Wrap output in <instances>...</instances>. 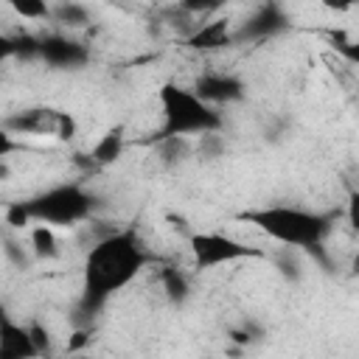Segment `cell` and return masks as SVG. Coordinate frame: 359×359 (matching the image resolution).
Wrapping results in <instances>:
<instances>
[{
    "mask_svg": "<svg viewBox=\"0 0 359 359\" xmlns=\"http://www.w3.org/2000/svg\"><path fill=\"white\" fill-rule=\"evenodd\" d=\"M151 261L154 255L143 247L135 227H115L109 236L93 241L81 264L79 311L87 320L95 317L107 300L123 292Z\"/></svg>",
    "mask_w": 359,
    "mask_h": 359,
    "instance_id": "1",
    "label": "cell"
},
{
    "mask_svg": "<svg viewBox=\"0 0 359 359\" xmlns=\"http://www.w3.org/2000/svg\"><path fill=\"white\" fill-rule=\"evenodd\" d=\"M236 222H244L272 241L283 244L286 250H317L334 230L337 213H323V210H309L300 205H264V208H250L236 216Z\"/></svg>",
    "mask_w": 359,
    "mask_h": 359,
    "instance_id": "2",
    "label": "cell"
},
{
    "mask_svg": "<svg viewBox=\"0 0 359 359\" xmlns=\"http://www.w3.org/2000/svg\"><path fill=\"white\" fill-rule=\"evenodd\" d=\"M157 107H160V129L157 140L165 137H202L210 132H222L224 118L216 107L205 104L191 87L165 81L157 87Z\"/></svg>",
    "mask_w": 359,
    "mask_h": 359,
    "instance_id": "3",
    "label": "cell"
},
{
    "mask_svg": "<svg viewBox=\"0 0 359 359\" xmlns=\"http://www.w3.org/2000/svg\"><path fill=\"white\" fill-rule=\"evenodd\" d=\"M17 208L25 213L28 227L31 224H48V227H73L93 216L95 199L81 182H59L45 191H39L31 199L17 202Z\"/></svg>",
    "mask_w": 359,
    "mask_h": 359,
    "instance_id": "4",
    "label": "cell"
},
{
    "mask_svg": "<svg viewBox=\"0 0 359 359\" xmlns=\"http://www.w3.org/2000/svg\"><path fill=\"white\" fill-rule=\"evenodd\" d=\"M188 252L194 261V269L205 272V269H216L224 264H236V261H247V258H266V252L255 244L238 241L227 233L219 230H194L188 233Z\"/></svg>",
    "mask_w": 359,
    "mask_h": 359,
    "instance_id": "5",
    "label": "cell"
},
{
    "mask_svg": "<svg viewBox=\"0 0 359 359\" xmlns=\"http://www.w3.org/2000/svg\"><path fill=\"white\" fill-rule=\"evenodd\" d=\"M0 126L6 132H11L14 137L22 135H56L59 140H70L76 135V121L70 112L62 109H50V107H28L20 112H11L0 121Z\"/></svg>",
    "mask_w": 359,
    "mask_h": 359,
    "instance_id": "6",
    "label": "cell"
},
{
    "mask_svg": "<svg viewBox=\"0 0 359 359\" xmlns=\"http://www.w3.org/2000/svg\"><path fill=\"white\" fill-rule=\"evenodd\" d=\"M36 56L50 67L76 70V67L87 65L90 50L84 48V42H79L67 34H45V36H36Z\"/></svg>",
    "mask_w": 359,
    "mask_h": 359,
    "instance_id": "7",
    "label": "cell"
},
{
    "mask_svg": "<svg viewBox=\"0 0 359 359\" xmlns=\"http://www.w3.org/2000/svg\"><path fill=\"white\" fill-rule=\"evenodd\" d=\"M205 104L210 107H219V104H233V101H241L244 98V84L241 79H236L233 73H224V70H205L194 87H191Z\"/></svg>",
    "mask_w": 359,
    "mask_h": 359,
    "instance_id": "8",
    "label": "cell"
},
{
    "mask_svg": "<svg viewBox=\"0 0 359 359\" xmlns=\"http://www.w3.org/2000/svg\"><path fill=\"white\" fill-rule=\"evenodd\" d=\"M233 42H236V22H233L230 17H210V20H202V22L194 28V34L185 39L188 48L202 50V53H208V50H222V48H227V45H233Z\"/></svg>",
    "mask_w": 359,
    "mask_h": 359,
    "instance_id": "9",
    "label": "cell"
},
{
    "mask_svg": "<svg viewBox=\"0 0 359 359\" xmlns=\"http://www.w3.org/2000/svg\"><path fill=\"white\" fill-rule=\"evenodd\" d=\"M0 359H39L28 325L0 311Z\"/></svg>",
    "mask_w": 359,
    "mask_h": 359,
    "instance_id": "10",
    "label": "cell"
},
{
    "mask_svg": "<svg viewBox=\"0 0 359 359\" xmlns=\"http://www.w3.org/2000/svg\"><path fill=\"white\" fill-rule=\"evenodd\" d=\"M286 28H289V20L278 6H258L236 28V39H266V36H275Z\"/></svg>",
    "mask_w": 359,
    "mask_h": 359,
    "instance_id": "11",
    "label": "cell"
},
{
    "mask_svg": "<svg viewBox=\"0 0 359 359\" xmlns=\"http://www.w3.org/2000/svg\"><path fill=\"white\" fill-rule=\"evenodd\" d=\"M123 151H126V129H123V126H112L109 132H104V135L95 140V146L90 149L87 160H90V165L107 168V165L118 163V160L123 157Z\"/></svg>",
    "mask_w": 359,
    "mask_h": 359,
    "instance_id": "12",
    "label": "cell"
},
{
    "mask_svg": "<svg viewBox=\"0 0 359 359\" xmlns=\"http://www.w3.org/2000/svg\"><path fill=\"white\" fill-rule=\"evenodd\" d=\"M28 244H31V255L39 258V261H53V258L62 255L56 230L48 227V224H31L28 227Z\"/></svg>",
    "mask_w": 359,
    "mask_h": 359,
    "instance_id": "13",
    "label": "cell"
},
{
    "mask_svg": "<svg viewBox=\"0 0 359 359\" xmlns=\"http://www.w3.org/2000/svg\"><path fill=\"white\" fill-rule=\"evenodd\" d=\"M160 278V289L163 294L171 300V303H182L188 294H191V278L180 269V266H163L157 272Z\"/></svg>",
    "mask_w": 359,
    "mask_h": 359,
    "instance_id": "14",
    "label": "cell"
},
{
    "mask_svg": "<svg viewBox=\"0 0 359 359\" xmlns=\"http://www.w3.org/2000/svg\"><path fill=\"white\" fill-rule=\"evenodd\" d=\"M90 20H93V14L81 3H56V6H50V22H56L62 28H84V25H90Z\"/></svg>",
    "mask_w": 359,
    "mask_h": 359,
    "instance_id": "15",
    "label": "cell"
},
{
    "mask_svg": "<svg viewBox=\"0 0 359 359\" xmlns=\"http://www.w3.org/2000/svg\"><path fill=\"white\" fill-rule=\"evenodd\" d=\"M191 151L188 140L185 137H165V140H157V154L165 165H174V163H182L185 154Z\"/></svg>",
    "mask_w": 359,
    "mask_h": 359,
    "instance_id": "16",
    "label": "cell"
},
{
    "mask_svg": "<svg viewBox=\"0 0 359 359\" xmlns=\"http://www.w3.org/2000/svg\"><path fill=\"white\" fill-rule=\"evenodd\" d=\"M11 11L22 20H50V6L48 3H34V0H14Z\"/></svg>",
    "mask_w": 359,
    "mask_h": 359,
    "instance_id": "17",
    "label": "cell"
},
{
    "mask_svg": "<svg viewBox=\"0 0 359 359\" xmlns=\"http://www.w3.org/2000/svg\"><path fill=\"white\" fill-rule=\"evenodd\" d=\"M28 334H31V342L39 353V359H50V351H53V339H50V331L42 325V323H28Z\"/></svg>",
    "mask_w": 359,
    "mask_h": 359,
    "instance_id": "18",
    "label": "cell"
},
{
    "mask_svg": "<svg viewBox=\"0 0 359 359\" xmlns=\"http://www.w3.org/2000/svg\"><path fill=\"white\" fill-rule=\"evenodd\" d=\"M31 36H17V34H0V65L8 62L22 50V45H31Z\"/></svg>",
    "mask_w": 359,
    "mask_h": 359,
    "instance_id": "19",
    "label": "cell"
},
{
    "mask_svg": "<svg viewBox=\"0 0 359 359\" xmlns=\"http://www.w3.org/2000/svg\"><path fill=\"white\" fill-rule=\"evenodd\" d=\"M224 151V137L222 132H210V135H202L199 137V154L202 157H219Z\"/></svg>",
    "mask_w": 359,
    "mask_h": 359,
    "instance_id": "20",
    "label": "cell"
},
{
    "mask_svg": "<svg viewBox=\"0 0 359 359\" xmlns=\"http://www.w3.org/2000/svg\"><path fill=\"white\" fill-rule=\"evenodd\" d=\"M17 151H25V143L0 126V163H3V160H8V157H11V154H17Z\"/></svg>",
    "mask_w": 359,
    "mask_h": 359,
    "instance_id": "21",
    "label": "cell"
},
{
    "mask_svg": "<svg viewBox=\"0 0 359 359\" xmlns=\"http://www.w3.org/2000/svg\"><path fill=\"white\" fill-rule=\"evenodd\" d=\"M90 345V328H76L73 334H70V339H67V353H79V351H84Z\"/></svg>",
    "mask_w": 359,
    "mask_h": 359,
    "instance_id": "22",
    "label": "cell"
},
{
    "mask_svg": "<svg viewBox=\"0 0 359 359\" xmlns=\"http://www.w3.org/2000/svg\"><path fill=\"white\" fill-rule=\"evenodd\" d=\"M6 252H8L20 266H25V264H28V258H25V252H22V247H20L17 241H6Z\"/></svg>",
    "mask_w": 359,
    "mask_h": 359,
    "instance_id": "23",
    "label": "cell"
},
{
    "mask_svg": "<svg viewBox=\"0 0 359 359\" xmlns=\"http://www.w3.org/2000/svg\"><path fill=\"white\" fill-rule=\"evenodd\" d=\"M8 174H11V168H8V163L3 160V163H0V180H6Z\"/></svg>",
    "mask_w": 359,
    "mask_h": 359,
    "instance_id": "24",
    "label": "cell"
},
{
    "mask_svg": "<svg viewBox=\"0 0 359 359\" xmlns=\"http://www.w3.org/2000/svg\"><path fill=\"white\" fill-rule=\"evenodd\" d=\"M65 359H93L90 353H84V351H79V353H67Z\"/></svg>",
    "mask_w": 359,
    "mask_h": 359,
    "instance_id": "25",
    "label": "cell"
}]
</instances>
